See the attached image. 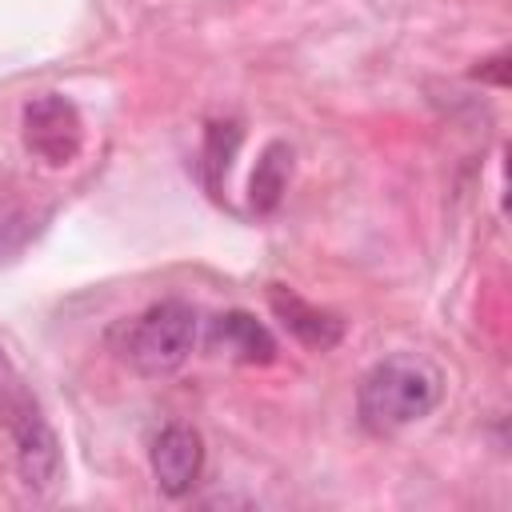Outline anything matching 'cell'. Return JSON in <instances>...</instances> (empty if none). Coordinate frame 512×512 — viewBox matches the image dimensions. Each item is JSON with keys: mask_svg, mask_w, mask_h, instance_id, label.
<instances>
[{"mask_svg": "<svg viewBox=\"0 0 512 512\" xmlns=\"http://www.w3.org/2000/svg\"><path fill=\"white\" fill-rule=\"evenodd\" d=\"M444 396V372L420 352L376 360L356 388V416L372 436H392L424 420Z\"/></svg>", "mask_w": 512, "mask_h": 512, "instance_id": "cell-1", "label": "cell"}, {"mask_svg": "<svg viewBox=\"0 0 512 512\" xmlns=\"http://www.w3.org/2000/svg\"><path fill=\"white\" fill-rule=\"evenodd\" d=\"M196 308L184 300H160L112 332V348L140 376H172L196 348Z\"/></svg>", "mask_w": 512, "mask_h": 512, "instance_id": "cell-2", "label": "cell"}, {"mask_svg": "<svg viewBox=\"0 0 512 512\" xmlns=\"http://www.w3.org/2000/svg\"><path fill=\"white\" fill-rule=\"evenodd\" d=\"M0 424L12 432L20 480L32 492H48L60 480V472H64L60 440H56L52 424L44 420L36 396L28 392V384L20 380L12 360L4 356V348H0Z\"/></svg>", "mask_w": 512, "mask_h": 512, "instance_id": "cell-3", "label": "cell"}, {"mask_svg": "<svg viewBox=\"0 0 512 512\" xmlns=\"http://www.w3.org/2000/svg\"><path fill=\"white\" fill-rule=\"evenodd\" d=\"M20 128H24V148L48 168H68L84 148L80 112H76L72 100L56 96V92H44V96L28 100L24 116H20Z\"/></svg>", "mask_w": 512, "mask_h": 512, "instance_id": "cell-4", "label": "cell"}, {"mask_svg": "<svg viewBox=\"0 0 512 512\" xmlns=\"http://www.w3.org/2000/svg\"><path fill=\"white\" fill-rule=\"evenodd\" d=\"M204 472V440L192 424H168L152 440V476L164 496H188Z\"/></svg>", "mask_w": 512, "mask_h": 512, "instance_id": "cell-5", "label": "cell"}, {"mask_svg": "<svg viewBox=\"0 0 512 512\" xmlns=\"http://www.w3.org/2000/svg\"><path fill=\"white\" fill-rule=\"evenodd\" d=\"M268 304H272V312L280 316V324H284L300 344H308V348H316V352L336 348L340 336H344V324H340L332 312L308 304L304 296H296V292H288V288H280V284L268 288Z\"/></svg>", "mask_w": 512, "mask_h": 512, "instance_id": "cell-6", "label": "cell"}, {"mask_svg": "<svg viewBox=\"0 0 512 512\" xmlns=\"http://www.w3.org/2000/svg\"><path fill=\"white\" fill-rule=\"evenodd\" d=\"M216 340L244 364H268L276 356V340L268 328L248 312H224L216 316Z\"/></svg>", "mask_w": 512, "mask_h": 512, "instance_id": "cell-7", "label": "cell"}, {"mask_svg": "<svg viewBox=\"0 0 512 512\" xmlns=\"http://www.w3.org/2000/svg\"><path fill=\"white\" fill-rule=\"evenodd\" d=\"M288 172H292V148L272 140L260 160H256V172H252V208L256 212H272L288 188Z\"/></svg>", "mask_w": 512, "mask_h": 512, "instance_id": "cell-8", "label": "cell"}, {"mask_svg": "<svg viewBox=\"0 0 512 512\" xmlns=\"http://www.w3.org/2000/svg\"><path fill=\"white\" fill-rule=\"evenodd\" d=\"M32 232H36L32 212H28L12 192L0 188V260H8L12 252H20Z\"/></svg>", "mask_w": 512, "mask_h": 512, "instance_id": "cell-9", "label": "cell"}, {"mask_svg": "<svg viewBox=\"0 0 512 512\" xmlns=\"http://www.w3.org/2000/svg\"><path fill=\"white\" fill-rule=\"evenodd\" d=\"M236 144H240V128L236 124H208V136H204V172H208V188L212 192L228 176V164H232Z\"/></svg>", "mask_w": 512, "mask_h": 512, "instance_id": "cell-10", "label": "cell"}]
</instances>
